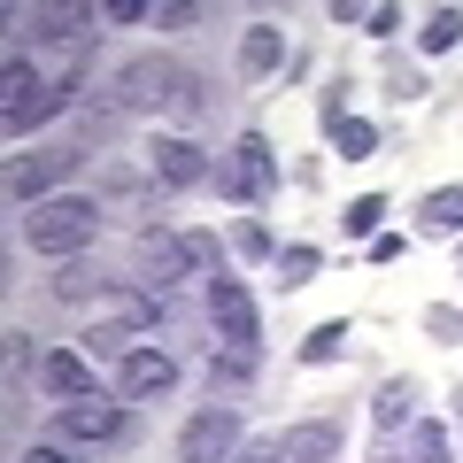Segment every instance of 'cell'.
I'll return each mask as SVG.
<instances>
[{"instance_id":"5","label":"cell","mask_w":463,"mask_h":463,"mask_svg":"<svg viewBox=\"0 0 463 463\" xmlns=\"http://www.w3.org/2000/svg\"><path fill=\"white\" fill-rule=\"evenodd\" d=\"M0 93H8V100H0V124H8V132L24 139L32 124H47V116L62 109V93H78V85H47V78L32 70V62H8V78H0Z\"/></svg>"},{"instance_id":"9","label":"cell","mask_w":463,"mask_h":463,"mask_svg":"<svg viewBox=\"0 0 463 463\" xmlns=\"http://www.w3.org/2000/svg\"><path fill=\"white\" fill-rule=\"evenodd\" d=\"M194 240H178V232H163V224H147L139 232V270H147V294H163V286H178V279H194Z\"/></svg>"},{"instance_id":"17","label":"cell","mask_w":463,"mask_h":463,"mask_svg":"<svg viewBox=\"0 0 463 463\" xmlns=\"http://www.w3.org/2000/svg\"><path fill=\"white\" fill-rule=\"evenodd\" d=\"M347 340H355V332H347V317H325V325H317L309 340H301V364H309V371L340 364V355H347Z\"/></svg>"},{"instance_id":"29","label":"cell","mask_w":463,"mask_h":463,"mask_svg":"<svg viewBox=\"0 0 463 463\" xmlns=\"http://www.w3.org/2000/svg\"><path fill=\"white\" fill-rule=\"evenodd\" d=\"M100 16H109V24H147L155 8H147V0H109V8H100Z\"/></svg>"},{"instance_id":"11","label":"cell","mask_w":463,"mask_h":463,"mask_svg":"<svg viewBox=\"0 0 463 463\" xmlns=\"http://www.w3.org/2000/svg\"><path fill=\"white\" fill-rule=\"evenodd\" d=\"M39 386H47L54 402H85V394H100V386H93V364H85L78 347H54V355H39Z\"/></svg>"},{"instance_id":"24","label":"cell","mask_w":463,"mask_h":463,"mask_svg":"<svg viewBox=\"0 0 463 463\" xmlns=\"http://www.w3.org/2000/svg\"><path fill=\"white\" fill-rule=\"evenodd\" d=\"M209 379H216V386H248V379H255V347H224V355L209 364Z\"/></svg>"},{"instance_id":"33","label":"cell","mask_w":463,"mask_h":463,"mask_svg":"<svg viewBox=\"0 0 463 463\" xmlns=\"http://www.w3.org/2000/svg\"><path fill=\"white\" fill-rule=\"evenodd\" d=\"M24 463H70V456H62V448H47V440H39V448H24Z\"/></svg>"},{"instance_id":"31","label":"cell","mask_w":463,"mask_h":463,"mask_svg":"<svg viewBox=\"0 0 463 463\" xmlns=\"http://www.w3.org/2000/svg\"><path fill=\"white\" fill-rule=\"evenodd\" d=\"M402 255H410V248H402V232H379V240H371V263H379V270L402 263Z\"/></svg>"},{"instance_id":"16","label":"cell","mask_w":463,"mask_h":463,"mask_svg":"<svg viewBox=\"0 0 463 463\" xmlns=\"http://www.w3.org/2000/svg\"><path fill=\"white\" fill-rule=\"evenodd\" d=\"M410 410H417V386L410 379H386L379 394H371V425H379V432H402V425H410Z\"/></svg>"},{"instance_id":"10","label":"cell","mask_w":463,"mask_h":463,"mask_svg":"<svg viewBox=\"0 0 463 463\" xmlns=\"http://www.w3.org/2000/svg\"><path fill=\"white\" fill-rule=\"evenodd\" d=\"M155 178H163L170 194H194V185H209L216 170H209V155H201L194 139H178V132H163V139H155Z\"/></svg>"},{"instance_id":"13","label":"cell","mask_w":463,"mask_h":463,"mask_svg":"<svg viewBox=\"0 0 463 463\" xmlns=\"http://www.w3.org/2000/svg\"><path fill=\"white\" fill-rule=\"evenodd\" d=\"M286 463H340V448H347V432L332 425V417H301L294 432H286Z\"/></svg>"},{"instance_id":"21","label":"cell","mask_w":463,"mask_h":463,"mask_svg":"<svg viewBox=\"0 0 463 463\" xmlns=\"http://www.w3.org/2000/svg\"><path fill=\"white\" fill-rule=\"evenodd\" d=\"M417 47H425V54L463 47V8H432V16H425V32H417Z\"/></svg>"},{"instance_id":"2","label":"cell","mask_w":463,"mask_h":463,"mask_svg":"<svg viewBox=\"0 0 463 463\" xmlns=\"http://www.w3.org/2000/svg\"><path fill=\"white\" fill-rule=\"evenodd\" d=\"M93 232H100V209L85 194H54V201H39V209L24 216V240H32L39 255H62V263H78V255L93 248Z\"/></svg>"},{"instance_id":"25","label":"cell","mask_w":463,"mask_h":463,"mask_svg":"<svg viewBox=\"0 0 463 463\" xmlns=\"http://www.w3.org/2000/svg\"><path fill=\"white\" fill-rule=\"evenodd\" d=\"M425 332H432V340H448V347H463V309L432 301V309H425Z\"/></svg>"},{"instance_id":"7","label":"cell","mask_w":463,"mask_h":463,"mask_svg":"<svg viewBox=\"0 0 463 463\" xmlns=\"http://www.w3.org/2000/svg\"><path fill=\"white\" fill-rule=\"evenodd\" d=\"M209 325H216V340H224V347H263V317H255V294H248L240 279H224V270L209 279Z\"/></svg>"},{"instance_id":"8","label":"cell","mask_w":463,"mask_h":463,"mask_svg":"<svg viewBox=\"0 0 463 463\" xmlns=\"http://www.w3.org/2000/svg\"><path fill=\"white\" fill-rule=\"evenodd\" d=\"M178 386V364H170L163 347H124L116 355V394L124 402H163Z\"/></svg>"},{"instance_id":"30","label":"cell","mask_w":463,"mask_h":463,"mask_svg":"<svg viewBox=\"0 0 463 463\" xmlns=\"http://www.w3.org/2000/svg\"><path fill=\"white\" fill-rule=\"evenodd\" d=\"M155 24H170V32H185V24H201L194 0H170V8H155Z\"/></svg>"},{"instance_id":"20","label":"cell","mask_w":463,"mask_h":463,"mask_svg":"<svg viewBox=\"0 0 463 463\" xmlns=\"http://www.w3.org/2000/svg\"><path fill=\"white\" fill-rule=\"evenodd\" d=\"M317 270H325V255H317L309 240H294V248H279V286H286V294H294V286H309Z\"/></svg>"},{"instance_id":"18","label":"cell","mask_w":463,"mask_h":463,"mask_svg":"<svg viewBox=\"0 0 463 463\" xmlns=\"http://www.w3.org/2000/svg\"><path fill=\"white\" fill-rule=\"evenodd\" d=\"M379 216H386V194H355L340 209V232L347 240H379Z\"/></svg>"},{"instance_id":"26","label":"cell","mask_w":463,"mask_h":463,"mask_svg":"<svg viewBox=\"0 0 463 463\" xmlns=\"http://www.w3.org/2000/svg\"><path fill=\"white\" fill-rule=\"evenodd\" d=\"M410 456H417V463H456V456H448V432H440V425H417V432H410Z\"/></svg>"},{"instance_id":"27","label":"cell","mask_w":463,"mask_h":463,"mask_svg":"<svg viewBox=\"0 0 463 463\" xmlns=\"http://www.w3.org/2000/svg\"><path fill=\"white\" fill-rule=\"evenodd\" d=\"M232 255H248V263H270V232H263V224H232Z\"/></svg>"},{"instance_id":"15","label":"cell","mask_w":463,"mask_h":463,"mask_svg":"<svg viewBox=\"0 0 463 463\" xmlns=\"http://www.w3.org/2000/svg\"><path fill=\"white\" fill-rule=\"evenodd\" d=\"M417 224L440 232V240H463V185H432V194L417 201Z\"/></svg>"},{"instance_id":"23","label":"cell","mask_w":463,"mask_h":463,"mask_svg":"<svg viewBox=\"0 0 463 463\" xmlns=\"http://www.w3.org/2000/svg\"><path fill=\"white\" fill-rule=\"evenodd\" d=\"M100 286H109V279H100L93 263H62V279H54V294H62V301H93Z\"/></svg>"},{"instance_id":"19","label":"cell","mask_w":463,"mask_h":463,"mask_svg":"<svg viewBox=\"0 0 463 463\" xmlns=\"http://www.w3.org/2000/svg\"><path fill=\"white\" fill-rule=\"evenodd\" d=\"M93 8H32V39H78Z\"/></svg>"},{"instance_id":"14","label":"cell","mask_w":463,"mask_h":463,"mask_svg":"<svg viewBox=\"0 0 463 463\" xmlns=\"http://www.w3.org/2000/svg\"><path fill=\"white\" fill-rule=\"evenodd\" d=\"M279 62H286V32L279 24H248L240 32V78H270Z\"/></svg>"},{"instance_id":"1","label":"cell","mask_w":463,"mask_h":463,"mask_svg":"<svg viewBox=\"0 0 463 463\" xmlns=\"http://www.w3.org/2000/svg\"><path fill=\"white\" fill-rule=\"evenodd\" d=\"M116 93H124V109L201 116V78H194V70H178L170 54H132V62L116 70Z\"/></svg>"},{"instance_id":"6","label":"cell","mask_w":463,"mask_h":463,"mask_svg":"<svg viewBox=\"0 0 463 463\" xmlns=\"http://www.w3.org/2000/svg\"><path fill=\"white\" fill-rule=\"evenodd\" d=\"M54 432L62 440H85V448H116V440H132V410L109 394H85V402H62L54 410Z\"/></svg>"},{"instance_id":"12","label":"cell","mask_w":463,"mask_h":463,"mask_svg":"<svg viewBox=\"0 0 463 463\" xmlns=\"http://www.w3.org/2000/svg\"><path fill=\"white\" fill-rule=\"evenodd\" d=\"M70 163H78V147H39V155H24V163L8 170V194H16V201H32V209H39V194H47V185L62 178Z\"/></svg>"},{"instance_id":"35","label":"cell","mask_w":463,"mask_h":463,"mask_svg":"<svg viewBox=\"0 0 463 463\" xmlns=\"http://www.w3.org/2000/svg\"><path fill=\"white\" fill-rule=\"evenodd\" d=\"M456 263H463V248H456Z\"/></svg>"},{"instance_id":"34","label":"cell","mask_w":463,"mask_h":463,"mask_svg":"<svg viewBox=\"0 0 463 463\" xmlns=\"http://www.w3.org/2000/svg\"><path fill=\"white\" fill-rule=\"evenodd\" d=\"M456 417H463V394H456Z\"/></svg>"},{"instance_id":"3","label":"cell","mask_w":463,"mask_h":463,"mask_svg":"<svg viewBox=\"0 0 463 463\" xmlns=\"http://www.w3.org/2000/svg\"><path fill=\"white\" fill-rule=\"evenodd\" d=\"M240 432H248L240 402H201L178 425V463H232L240 456Z\"/></svg>"},{"instance_id":"22","label":"cell","mask_w":463,"mask_h":463,"mask_svg":"<svg viewBox=\"0 0 463 463\" xmlns=\"http://www.w3.org/2000/svg\"><path fill=\"white\" fill-rule=\"evenodd\" d=\"M332 147H340V163H364V155H379V132H371L364 116H340L332 124Z\"/></svg>"},{"instance_id":"32","label":"cell","mask_w":463,"mask_h":463,"mask_svg":"<svg viewBox=\"0 0 463 463\" xmlns=\"http://www.w3.org/2000/svg\"><path fill=\"white\" fill-rule=\"evenodd\" d=\"M232 463H286V448H279V440H255L248 456H232Z\"/></svg>"},{"instance_id":"4","label":"cell","mask_w":463,"mask_h":463,"mask_svg":"<svg viewBox=\"0 0 463 463\" xmlns=\"http://www.w3.org/2000/svg\"><path fill=\"white\" fill-rule=\"evenodd\" d=\"M216 194L248 201V209H263V201L279 194V155H270L263 132H240V139H232V163L216 170Z\"/></svg>"},{"instance_id":"28","label":"cell","mask_w":463,"mask_h":463,"mask_svg":"<svg viewBox=\"0 0 463 463\" xmlns=\"http://www.w3.org/2000/svg\"><path fill=\"white\" fill-rule=\"evenodd\" d=\"M394 24H402V16L386 8V0H371V8H364V32H371V39H394Z\"/></svg>"}]
</instances>
